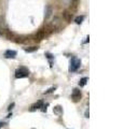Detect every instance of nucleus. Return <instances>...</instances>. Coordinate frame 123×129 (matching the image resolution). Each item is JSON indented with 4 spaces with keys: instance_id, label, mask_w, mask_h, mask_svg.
Returning <instances> with one entry per match:
<instances>
[{
    "instance_id": "f257e3e1",
    "label": "nucleus",
    "mask_w": 123,
    "mask_h": 129,
    "mask_svg": "<svg viewBox=\"0 0 123 129\" xmlns=\"http://www.w3.org/2000/svg\"><path fill=\"white\" fill-rule=\"evenodd\" d=\"M62 27H63V21L56 16V17L53 18L51 22H49L47 24L46 27H44V29H46V31L49 35H50L53 31H58Z\"/></svg>"
},
{
    "instance_id": "f03ea898",
    "label": "nucleus",
    "mask_w": 123,
    "mask_h": 129,
    "mask_svg": "<svg viewBox=\"0 0 123 129\" xmlns=\"http://www.w3.org/2000/svg\"><path fill=\"white\" fill-rule=\"evenodd\" d=\"M81 61L77 57H72L70 59V63H69V72H75L80 68Z\"/></svg>"
},
{
    "instance_id": "7ed1b4c3",
    "label": "nucleus",
    "mask_w": 123,
    "mask_h": 129,
    "mask_svg": "<svg viewBox=\"0 0 123 129\" xmlns=\"http://www.w3.org/2000/svg\"><path fill=\"white\" fill-rule=\"evenodd\" d=\"M27 76H29V71L28 69L24 67H20L18 69H16L15 71V78L16 79H24V78H27Z\"/></svg>"
},
{
    "instance_id": "20e7f679",
    "label": "nucleus",
    "mask_w": 123,
    "mask_h": 129,
    "mask_svg": "<svg viewBox=\"0 0 123 129\" xmlns=\"http://www.w3.org/2000/svg\"><path fill=\"white\" fill-rule=\"evenodd\" d=\"M48 36H49V34L43 28V29H40L39 31H37V34L34 36V39H35V41H41V40L46 39Z\"/></svg>"
},
{
    "instance_id": "39448f33",
    "label": "nucleus",
    "mask_w": 123,
    "mask_h": 129,
    "mask_svg": "<svg viewBox=\"0 0 123 129\" xmlns=\"http://www.w3.org/2000/svg\"><path fill=\"white\" fill-rule=\"evenodd\" d=\"M81 97H82L81 90H80V89H78V88H75V89L72 90V94H71V99H72V101H73V102L80 101Z\"/></svg>"
},
{
    "instance_id": "423d86ee",
    "label": "nucleus",
    "mask_w": 123,
    "mask_h": 129,
    "mask_svg": "<svg viewBox=\"0 0 123 129\" xmlns=\"http://www.w3.org/2000/svg\"><path fill=\"white\" fill-rule=\"evenodd\" d=\"M16 55H17L16 51H13V50H7L5 52V57L6 58H12V59H14L16 57Z\"/></svg>"
},
{
    "instance_id": "0eeeda50",
    "label": "nucleus",
    "mask_w": 123,
    "mask_h": 129,
    "mask_svg": "<svg viewBox=\"0 0 123 129\" xmlns=\"http://www.w3.org/2000/svg\"><path fill=\"white\" fill-rule=\"evenodd\" d=\"M41 108H43V101L42 100H39V101H37V102H35L34 104H32L29 110L30 111H36V110H39V109H41Z\"/></svg>"
},
{
    "instance_id": "6e6552de",
    "label": "nucleus",
    "mask_w": 123,
    "mask_h": 129,
    "mask_svg": "<svg viewBox=\"0 0 123 129\" xmlns=\"http://www.w3.org/2000/svg\"><path fill=\"white\" fill-rule=\"evenodd\" d=\"M63 17H64V19H65V21H66L67 23H70L71 19L73 18V14L71 13L70 11H65L64 13H63Z\"/></svg>"
},
{
    "instance_id": "1a4fd4ad",
    "label": "nucleus",
    "mask_w": 123,
    "mask_h": 129,
    "mask_svg": "<svg viewBox=\"0 0 123 129\" xmlns=\"http://www.w3.org/2000/svg\"><path fill=\"white\" fill-rule=\"evenodd\" d=\"M38 50V46L36 45H32V46H27V47H24V51L26 52V53H34Z\"/></svg>"
},
{
    "instance_id": "9d476101",
    "label": "nucleus",
    "mask_w": 123,
    "mask_h": 129,
    "mask_svg": "<svg viewBox=\"0 0 123 129\" xmlns=\"http://www.w3.org/2000/svg\"><path fill=\"white\" fill-rule=\"evenodd\" d=\"M84 18H85V16H84V15L77 16V17L75 18V23H76V24H78V25H80V24L84 21Z\"/></svg>"
},
{
    "instance_id": "9b49d317",
    "label": "nucleus",
    "mask_w": 123,
    "mask_h": 129,
    "mask_svg": "<svg viewBox=\"0 0 123 129\" xmlns=\"http://www.w3.org/2000/svg\"><path fill=\"white\" fill-rule=\"evenodd\" d=\"M87 83H88V78H82L79 81V86L80 87H83V86L87 85Z\"/></svg>"
},
{
    "instance_id": "f8f14e48",
    "label": "nucleus",
    "mask_w": 123,
    "mask_h": 129,
    "mask_svg": "<svg viewBox=\"0 0 123 129\" xmlns=\"http://www.w3.org/2000/svg\"><path fill=\"white\" fill-rule=\"evenodd\" d=\"M54 112L56 113V114H58V115H60V114H62V108H60L59 106H57V107H55V108H54Z\"/></svg>"
},
{
    "instance_id": "ddd939ff",
    "label": "nucleus",
    "mask_w": 123,
    "mask_h": 129,
    "mask_svg": "<svg viewBox=\"0 0 123 129\" xmlns=\"http://www.w3.org/2000/svg\"><path fill=\"white\" fill-rule=\"evenodd\" d=\"M56 89L55 87H51V88H49V89L47 90V91H44V95H48V94H51V92H53Z\"/></svg>"
},
{
    "instance_id": "4468645a",
    "label": "nucleus",
    "mask_w": 123,
    "mask_h": 129,
    "mask_svg": "<svg viewBox=\"0 0 123 129\" xmlns=\"http://www.w3.org/2000/svg\"><path fill=\"white\" fill-rule=\"evenodd\" d=\"M3 126H5V123H3V122H0V128H2Z\"/></svg>"
},
{
    "instance_id": "2eb2a0df",
    "label": "nucleus",
    "mask_w": 123,
    "mask_h": 129,
    "mask_svg": "<svg viewBox=\"0 0 123 129\" xmlns=\"http://www.w3.org/2000/svg\"><path fill=\"white\" fill-rule=\"evenodd\" d=\"M85 117H89V110L85 111Z\"/></svg>"
},
{
    "instance_id": "dca6fc26",
    "label": "nucleus",
    "mask_w": 123,
    "mask_h": 129,
    "mask_svg": "<svg viewBox=\"0 0 123 129\" xmlns=\"http://www.w3.org/2000/svg\"><path fill=\"white\" fill-rule=\"evenodd\" d=\"M14 107V103H12V104H10V106H9V110H11V109L12 108H13Z\"/></svg>"
},
{
    "instance_id": "f3484780",
    "label": "nucleus",
    "mask_w": 123,
    "mask_h": 129,
    "mask_svg": "<svg viewBox=\"0 0 123 129\" xmlns=\"http://www.w3.org/2000/svg\"><path fill=\"white\" fill-rule=\"evenodd\" d=\"M2 35H3L2 34V30H0V37H2Z\"/></svg>"
}]
</instances>
